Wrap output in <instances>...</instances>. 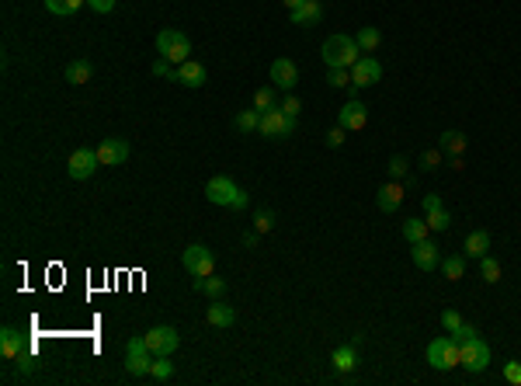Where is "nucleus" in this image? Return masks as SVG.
<instances>
[{
    "label": "nucleus",
    "mask_w": 521,
    "mask_h": 386,
    "mask_svg": "<svg viewBox=\"0 0 521 386\" xmlns=\"http://www.w3.org/2000/svg\"><path fill=\"white\" fill-rule=\"evenodd\" d=\"M427 366L438 373H452L456 366H463V344L449 334V337H435L427 344Z\"/></svg>",
    "instance_id": "nucleus-1"
},
{
    "label": "nucleus",
    "mask_w": 521,
    "mask_h": 386,
    "mask_svg": "<svg viewBox=\"0 0 521 386\" xmlns=\"http://www.w3.org/2000/svg\"><path fill=\"white\" fill-rule=\"evenodd\" d=\"M361 59V49H358V42L351 39V35H330L327 42H323V63H327V70L330 66H354Z\"/></svg>",
    "instance_id": "nucleus-2"
},
{
    "label": "nucleus",
    "mask_w": 521,
    "mask_h": 386,
    "mask_svg": "<svg viewBox=\"0 0 521 386\" xmlns=\"http://www.w3.org/2000/svg\"><path fill=\"white\" fill-rule=\"evenodd\" d=\"M157 53L164 56V59H171V63H188V56H191V42H188V35H184V32H177V28H164V32H157Z\"/></svg>",
    "instance_id": "nucleus-3"
},
{
    "label": "nucleus",
    "mask_w": 521,
    "mask_h": 386,
    "mask_svg": "<svg viewBox=\"0 0 521 386\" xmlns=\"http://www.w3.org/2000/svg\"><path fill=\"white\" fill-rule=\"evenodd\" d=\"M181 265L188 268V275H195V278L216 275V254L205 244H188V251L181 254Z\"/></svg>",
    "instance_id": "nucleus-4"
},
{
    "label": "nucleus",
    "mask_w": 521,
    "mask_h": 386,
    "mask_svg": "<svg viewBox=\"0 0 521 386\" xmlns=\"http://www.w3.org/2000/svg\"><path fill=\"white\" fill-rule=\"evenodd\" d=\"M150 366H153V351H150L146 337H132L125 344V369L132 376H150Z\"/></svg>",
    "instance_id": "nucleus-5"
},
{
    "label": "nucleus",
    "mask_w": 521,
    "mask_h": 386,
    "mask_svg": "<svg viewBox=\"0 0 521 386\" xmlns=\"http://www.w3.org/2000/svg\"><path fill=\"white\" fill-rule=\"evenodd\" d=\"M257 132H261V136H268V139H275V136H292V132H295V118L285 115L282 108H271V111H264V115H261Z\"/></svg>",
    "instance_id": "nucleus-6"
},
{
    "label": "nucleus",
    "mask_w": 521,
    "mask_h": 386,
    "mask_svg": "<svg viewBox=\"0 0 521 386\" xmlns=\"http://www.w3.org/2000/svg\"><path fill=\"white\" fill-rule=\"evenodd\" d=\"M101 167V161H98V150H73L70 154V161H66V174L73 178V181H87L94 170Z\"/></svg>",
    "instance_id": "nucleus-7"
},
{
    "label": "nucleus",
    "mask_w": 521,
    "mask_h": 386,
    "mask_svg": "<svg viewBox=\"0 0 521 386\" xmlns=\"http://www.w3.org/2000/svg\"><path fill=\"white\" fill-rule=\"evenodd\" d=\"M382 80V63L375 56H361L354 66H351V87H372Z\"/></svg>",
    "instance_id": "nucleus-8"
},
{
    "label": "nucleus",
    "mask_w": 521,
    "mask_h": 386,
    "mask_svg": "<svg viewBox=\"0 0 521 386\" xmlns=\"http://www.w3.org/2000/svg\"><path fill=\"white\" fill-rule=\"evenodd\" d=\"M143 337H146V344H150V351H153V355H174V351H177V344H181V334L174 331V328H167V324L150 328Z\"/></svg>",
    "instance_id": "nucleus-9"
},
{
    "label": "nucleus",
    "mask_w": 521,
    "mask_h": 386,
    "mask_svg": "<svg viewBox=\"0 0 521 386\" xmlns=\"http://www.w3.org/2000/svg\"><path fill=\"white\" fill-rule=\"evenodd\" d=\"M463 366L465 373H483L490 366V344L483 337H472L463 344Z\"/></svg>",
    "instance_id": "nucleus-10"
},
{
    "label": "nucleus",
    "mask_w": 521,
    "mask_h": 386,
    "mask_svg": "<svg viewBox=\"0 0 521 386\" xmlns=\"http://www.w3.org/2000/svg\"><path fill=\"white\" fill-rule=\"evenodd\" d=\"M129 154H132V147H129V139H122V136L101 139V147H98V161H101L105 167L125 164V161H129Z\"/></svg>",
    "instance_id": "nucleus-11"
},
{
    "label": "nucleus",
    "mask_w": 521,
    "mask_h": 386,
    "mask_svg": "<svg viewBox=\"0 0 521 386\" xmlns=\"http://www.w3.org/2000/svg\"><path fill=\"white\" fill-rule=\"evenodd\" d=\"M240 188H236V181L233 178H226V174H216L209 185H205V199L212 202V206H226L230 209V202H233V195H236Z\"/></svg>",
    "instance_id": "nucleus-12"
},
{
    "label": "nucleus",
    "mask_w": 521,
    "mask_h": 386,
    "mask_svg": "<svg viewBox=\"0 0 521 386\" xmlns=\"http://www.w3.org/2000/svg\"><path fill=\"white\" fill-rule=\"evenodd\" d=\"M271 84H275L278 91H292V87L299 84V70H295L292 59H285V56L271 59Z\"/></svg>",
    "instance_id": "nucleus-13"
},
{
    "label": "nucleus",
    "mask_w": 521,
    "mask_h": 386,
    "mask_svg": "<svg viewBox=\"0 0 521 386\" xmlns=\"http://www.w3.org/2000/svg\"><path fill=\"white\" fill-rule=\"evenodd\" d=\"M410 261L420 268V272H435L442 261H438V247L431 244V240H417V244H410Z\"/></svg>",
    "instance_id": "nucleus-14"
},
{
    "label": "nucleus",
    "mask_w": 521,
    "mask_h": 386,
    "mask_svg": "<svg viewBox=\"0 0 521 386\" xmlns=\"http://www.w3.org/2000/svg\"><path fill=\"white\" fill-rule=\"evenodd\" d=\"M365 122H368V108L358 101V98H351L341 115H337V125H345L347 132H358V129H365Z\"/></svg>",
    "instance_id": "nucleus-15"
},
{
    "label": "nucleus",
    "mask_w": 521,
    "mask_h": 386,
    "mask_svg": "<svg viewBox=\"0 0 521 386\" xmlns=\"http://www.w3.org/2000/svg\"><path fill=\"white\" fill-rule=\"evenodd\" d=\"M404 188L400 181H386L382 188H379V195H375V206L382 209V213H397L400 206H404Z\"/></svg>",
    "instance_id": "nucleus-16"
},
{
    "label": "nucleus",
    "mask_w": 521,
    "mask_h": 386,
    "mask_svg": "<svg viewBox=\"0 0 521 386\" xmlns=\"http://www.w3.org/2000/svg\"><path fill=\"white\" fill-rule=\"evenodd\" d=\"M292 25H299V28H309V25H320V18H323V4L320 0H302L295 11H289Z\"/></svg>",
    "instance_id": "nucleus-17"
},
{
    "label": "nucleus",
    "mask_w": 521,
    "mask_h": 386,
    "mask_svg": "<svg viewBox=\"0 0 521 386\" xmlns=\"http://www.w3.org/2000/svg\"><path fill=\"white\" fill-rule=\"evenodd\" d=\"M490 233L487 230H472L469 237H465V244H463V251H465V258H487L490 254Z\"/></svg>",
    "instance_id": "nucleus-18"
},
{
    "label": "nucleus",
    "mask_w": 521,
    "mask_h": 386,
    "mask_svg": "<svg viewBox=\"0 0 521 386\" xmlns=\"http://www.w3.org/2000/svg\"><path fill=\"white\" fill-rule=\"evenodd\" d=\"M177 73H181V84L184 87H205V66L198 63V59H188V63H181L177 66Z\"/></svg>",
    "instance_id": "nucleus-19"
},
{
    "label": "nucleus",
    "mask_w": 521,
    "mask_h": 386,
    "mask_svg": "<svg viewBox=\"0 0 521 386\" xmlns=\"http://www.w3.org/2000/svg\"><path fill=\"white\" fill-rule=\"evenodd\" d=\"M205 320H209L212 328H233V324H236V310L226 306V303H219V299H212V306L205 310Z\"/></svg>",
    "instance_id": "nucleus-20"
},
{
    "label": "nucleus",
    "mask_w": 521,
    "mask_h": 386,
    "mask_svg": "<svg viewBox=\"0 0 521 386\" xmlns=\"http://www.w3.org/2000/svg\"><path fill=\"white\" fill-rule=\"evenodd\" d=\"M21 351H25L21 331H18V328H4V331H0V355H4V359H18Z\"/></svg>",
    "instance_id": "nucleus-21"
},
{
    "label": "nucleus",
    "mask_w": 521,
    "mask_h": 386,
    "mask_svg": "<svg viewBox=\"0 0 521 386\" xmlns=\"http://www.w3.org/2000/svg\"><path fill=\"white\" fill-rule=\"evenodd\" d=\"M330 362H334V369L347 376V373H354L358 369V351H354V344H341L334 355H330Z\"/></svg>",
    "instance_id": "nucleus-22"
},
{
    "label": "nucleus",
    "mask_w": 521,
    "mask_h": 386,
    "mask_svg": "<svg viewBox=\"0 0 521 386\" xmlns=\"http://www.w3.org/2000/svg\"><path fill=\"white\" fill-rule=\"evenodd\" d=\"M91 77H94V66H91L87 59H73V63L66 66V84H73V87L91 84Z\"/></svg>",
    "instance_id": "nucleus-23"
},
{
    "label": "nucleus",
    "mask_w": 521,
    "mask_h": 386,
    "mask_svg": "<svg viewBox=\"0 0 521 386\" xmlns=\"http://www.w3.org/2000/svg\"><path fill=\"white\" fill-rule=\"evenodd\" d=\"M438 147H442L449 157H463L465 154V132H456V129L442 132V136H438Z\"/></svg>",
    "instance_id": "nucleus-24"
},
{
    "label": "nucleus",
    "mask_w": 521,
    "mask_h": 386,
    "mask_svg": "<svg viewBox=\"0 0 521 386\" xmlns=\"http://www.w3.org/2000/svg\"><path fill=\"white\" fill-rule=\"evenodd\" d=\"M354 42H358V49L368 56L379 49V42H382V32L379 28H358V35H354Z\"/></svg>",
    "instance_id": "nucleus-25"
},
{
    "label": "nucleus",
    "mask_w": 521,
    "mask_h": 386,
    "mask_svg": "<svg viewBox=\"0 0 521 386\" xmlns=\"http://www.w3.org/2000/svg\"><path fill=\"white\" fill-rule=\"evenodd\" d=\"M195 292H205V296H212V299H219V296L226 292V282H223V278H212V275H205V278H195Z\"/></svg>",
    "instance_id": "nucleus-26"
},
{
    "label": "nucleus",
    "mask_w": 521,
    "mask_h": 386,
    "mask_svg": "<svg viewBox=\"0 0 521 386\" xmlns=\"http://www.w3.org/2000/svg\"><path fill=\"white\" fill-rule=\"evenodd\" d=\"M261 115H264V111H257V108L236 111V118H233V125H236L240 132H250V129H257V125H261Z\"/></svg>",
    "instance_id": "nucleus-27"
},
{
    "label": "nucleus",
    "mask_w": 521,
    "mask_h": 386,
    "mask_svg": "<svg viewBox=\"0 0 521 386\" xmlns=\"http://www.w3.org/2000/svg\"><path fill=\"white\" fill-rule=\"evenodd\" d=\"M427 233H431L427 220H406L404 223V237L410 240V244H417V240H427Z\"/></svg>",
    "instance_id": "nucleus-28"
},
{
    "label": "nucleus",
    "mask_w": 521,
    "mask_h": 386,
    "mask_svg": "<svg viewBox=\"0 0 521 386\" xmlns=\"http://www.w3.org/2000/svg\"><path fill=\"white\" fill-rule=\"evenodd\" d=\"M442 275L449 278V282H459V278L465 275V261L459 258V254H452V258H445L442 261Z\"/></svg>",
    "instance_id": "nucleus-29"
},
{
    "label": "nucleus",
    "mask_w": 521,
    "mask_h": 386,
    "mask_svg": "<svg viewBox=\"0 0 521 386\" xmlns=\"http://www.w3.org/2000/svg\"><path fill=\"white\" fill-rule=\"evenodd\" d=\"M150 376L153 380H171L174 376V362H167V355H153V366H150Z\"/></svg>",
    "instance_id": "nucleus-30"
},
{
    "label": "nucleus",
    "mask_w": 521,
    "mask_h": 386,
    "mask_svg": "<svg viewBox=\"0 0 521 386\" xmlns=\"http://www.w3.org/2000/svg\"><path fill=\"white\" fill-rule=\"evenodd\" d=\"M254 108L257 111L278 108V105H275V87H257V91H254Z\"/></svg>",
    "instance_id": "nucleus-31"
},
{
    "label": "nucleus",
    "mask_w": 521,
    "mask_h": 386,
    "mask_svg": "<svg viewBox=\"0 0 521 386\" xmlns=\"http://www.w3.org/2000/svg\"><path fill=\"white\" fill-rule=\"evenodd\" d=\"M80 4H87V0H46V11H49V14H59V18H66V14H73Z\"/></svg>",
    "instance_id": "nucleus-32"
},
{
    "label": "nucleus",
    "mask_w": 521,
    "mask_h": 386,
    "mask_svg": "<svg viewBox=\"0 0 521 386\" xmlns=\"http://www.w3.org/2000/svg\"><path fill=\"white\" fill-rule=\"evenodd\" d=\"M480 272H483V282L494 285V282H501V261L487 254V258H480Z\"/></svg>",
    "instance_id": "nucleus-33"
},
{
    "label": "nucleus",
    "mask_w": 521,
    "mask_h": 386,
    "mask_svg": "<svg viewBox=\"0 0 521 386\" xmlns=\"http://www.w3.org/2000/svg\"><path fill=\"white\" fill-rule=\"evenodd\" d=\"M153 77H167V80H181V73H177V63H171V59H157L153 63Z\"/></svg>",
    "instance_id": "nucleus-34"
},
{
    "label": "nucleus",
    "mask_w": 521,
    "mask_h": 386,
    "mask_svg": "<svg viewBox=\"0 0 521 386\" xmlns=\"http://www.w3.org/2000/svg\"><path fill=\"white\" fill-rule=\"evenodd\" d=\"M442 161H445V150H442V147H435V150H424V154H420V167H424V170H438Z\"/></svg>",
    "instance_id": "nucleus-35"
},
{
    "label": "nucleus",
    "mask_w": 521,
    "mask_h": 386,
    "mask_svg": "<svg viewBox=\"0 0 521 386\" xmlns=\"http://www.w3.org/2000/svg\"><path fill=\"white\" fill-rule=\"evenodd\" d=\"M427 226L438 230V233H445V230L452 226V216H449L445 209H435V213H427Z\"/></svg>",
    "instance_id": "nucleus-36"
},
{
    "label": "nucleus",
    "mask_w": 521,
    "mask_h": 386,
    "mask_svg": "<svg viewBox=\"0 0 521 386\" xmlns=\"http://www.w3.org/2000/svg\"><path fill=\"white\" fill-rule=\"evenodd\" d=\"M271 226H275V213H271V209H257V213H254V230H257V233H268Z\"/></svg>",
    "instance_id": "nucleus-37"
},
{
    "label": "nucleus",
    "mask_w": 521,
    "mask_h": 386,
    "mask_svg": "<svg viewBox=\"0 0 521 386\" xmlns=\"http://www.w3.org/2000/svg\"><path fill=\"white\" fill-rule=\"evenodd\" d=\"M327 77H330L334 87H351V70H347V66H330Z\"/></svg>",
    "instance_id": "nucleus-38"
},
{
    "label": "nucleus",
    "mask_w": 521,
    "mask_h": 386,
    "mask_svg": "<svg viewBox=\"0 0 521 386\" xmlns=\"http://www.w3.org/2000/svg\"><path fill=\"white\" fill-rule=\"evenodd\" d=\"M390 174H393V181L406 178V174H410V161H406V157H393V161H390Z\"/></svg>",
    "instance_id": "nucleus-39"
},
{
    "label": "nucleus",
    "mask_w": 521,
    "mask_h": 386,
    "mask_svg": "<svg viewBox=\"0 0 521 386\" xmlns=\"http://www.w3.org/2000/svg\"><path fill=\"white\" fill-rule=\"evenodd\" d=\"M452 337H456L459 344H465V341H472V337H480V331H476L472 324H459V328L452 331Z\"/></svg>",
    "instance_id": "nucleus-40"
},
{
    "label": "nucleus",
    "mask_w": 521,
    "mask_h": 386,
    "mask_svg": "<svg viewBox=\"0 0 521 386\" xmlns=\"http://www.w3.org/2000/svg\"><path fill=\"white\" fill-rule=\"evenodd\" d=\"M504 380L511 386H521V362H504Z\"/></svg>",
    "instance_id": "nucleus-41"
},
{
    "label": "nucleus",
    "mask_w": 521,
    "mask_h": 386,
    "mask_svg": "<svg viewBox=\"0 0 521 386\" xmlns=\"http://www.w3.org/2000/svg\"><path fill=\"white\" fill-rule=\"evenodd\" d=\"M345 136H347L345 125H334V129L327 132V147H334V150H337V147H345Z\"/></svg>",
    "instance_id": "nucleus-42"
},
{
    "label": "nucleus",
    "mask_w": 521,
    "mask_h": 386,
    "mask_svg": "<svg viewBox=\"0 0 521 386\" xmlns=\"http://www.w3.org/2000/svg\"><path fill=\"white\" fill-rule=\"evenodd\" d=\"M459 324H463V317H459L456 310H445V313H442V328H445V331H449V334L456 331Z\"/></svg>",
    "instance_id": "nucleus-43"
},
{
    "label": "nucleus",
    "mask_w": 521,
    "mask_h": 386,
    "mask_svg": "<svg viewBox=\"0 0 521 386\" xmlns=\"http://www.w3.org/2000/svg\"><path fill=\"white\" fill-rule=\"evenodd\" d=\"M278 108L285 111V115H292V118H299V111H302V105H299V98H285V101H282V105H278Z\"/></svg>",
    "instance_id": "nucleus-44"
},
{
    "label": "nucleus",
    "mask_w": 521,
    "mask_h": 386,
    "mask_svg": "<svg viewBox=\"0 0 521 386\" xmlns=\"http://www.w3.org/2000/svg\"><path fill=\"white\" fill-rule=\"evenodd\" d=\"M247 202H250V195H247V192H243V188H240V192H236V195H233L230 209H233V213H240V209H247Z\"/></svg>",
    "instance_id": "nucleus-45"
},
{
    "label": "nucleus",
    "mask_w": 521,
    "mask_h": 386,
    "mask_svg": "<svg viewBox=\"0 0 521 386\" xmlns=\"http://www.w3.org/2000/svg\"><path fill=\"white\" fill-rule=\"evenodd\" d=\"M91 4V11H98V14H108V11H115V0H87Z\"/></svg>",
    "instance_id": "nucleus-46"
},
{
    "label": "nucleus",
    "mask_w": 521,
    "mask_h": 386,
    "mask_svg": "<svg viewBox=\"0 0 521 386\" xmlns=\"http://www.w3.org/2000/svg\"><path fill=\"white\" fill-rule=\"evenodd\" d=\"M435 209H445L438 195H424V213H435Z\"/></svg>",
    "instance_id": "nucleus-47"
},
{
    "label": "nucleus",
    "mask_w": 521,
    "mask_h": 386,
    "mask_svg": "<svg viewBox=\"0 0 521 386\" xmlns=\"http://www.w3.org/2000/svg\"><path fill=\"white\" fill-rule=\"evenodd\" d=\"M257 237H261L257 230H247V233H243V247H250V251H254V247H257Z\"/></svg>",
    "instance_id": "nucleus-48"
},
{
    "label": "nucleus",
    "mask_w": 521,
    "mask_h": 386,
    "mask_svg": "<svg viewBox=\"0 0 521 386\" xmlns=\"http://www.w3.org/2000/svg\"><path fill=\"white\" fill-rule=\"evenodd\" d=\"M282 4H285V7H289V11H295V7H299V4H302V0H282Z\"/></svg>",
    "instance_id": "nucleus-49"
}]
</instances>
